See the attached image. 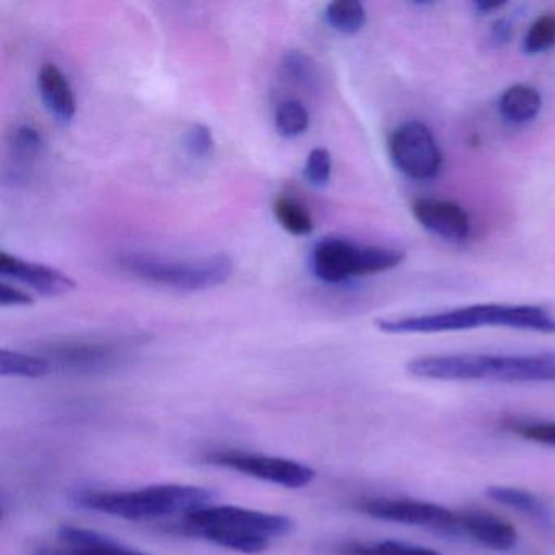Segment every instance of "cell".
Returning <instances> with one entry per match:
<instances>
[{
	"label": "cell",
	"instance_id": "obj_1",
	"mask_svg": "<svg viewBox=\"0 0 555 555\" xmlns=\"http://www.w3.org/2000/svg\"><path fill=\"white\" fill-rule=\"evenodd\" d=\"M181 532L242 554H261L274 539L294 531L288 516L232 505H209L184 516Z\"/></svg>",
	"mask_w": 555,
	"mask_h": 555
},
{
	"label": "cell",
	"instance_id": "obj_2",
	"mask_svg": "<svg viewBox=\"0 0 555 555\" xmlns=\"http://www.w3.org/2000/svg\"><path fill=\"white\" fill-rule=\"evenodd\" d=\"M376 327L386 334H437L476 330V327H512L555 334V317L532 305L482 304L421 317L382 318Z\"/></svg>",
	"mask_w": 555,
	"mask_h": 555
},
{
	"label": "cell",
	"instance_id": "obj_3",
	"mask_svg": "<svg viewBox=\"0 0 555 555\" xmlns=\"http://www.w3.org/2000/svg\"><path fill=\"white\" fill-rule=\"evenodd\" d=\"M408 372L418 378L443 379V382H476V379L502 383L555 382V353L427 356L409 362Z\"/></svg>",
	"mask_w": 555,
	"mask_h": 555
},
{
	"label": "cell",
	"instance_id": "obj_4",
	"mask_svg": "<svg viewBox=\"0 0 555 555\" xmlns=\"http://www.w3.org/2000/svg\"><path fill=\"white\" fill-rule=\"evenodd\" d=\"M216 499L212 490L203 487L160 483L139 490L119 492H82L74 496L80 508L105 513L116 518L158 519L168 516H188L197 509L206 508Z\"/></svg>",
	"mask_w": 555,
	"mask_h": 555
},
{
	"label": "cell",
	"instance_id": "obj_5",
	"mask_svg": "<svg viewBox=\"0 0 555 555\" xmlns=\"http://www.w3.org/2000/svg\"><path fill=\"white\" fill-rule=\"evenodd\" d=\"M122 271L151 284L165 285L183 292H199L217 287L232 275V259L214 255L194 261H170L147 255H126L119 259Z\"/></svg>",
	"mask_w": 555,
	"mask_h": 555
},
{
	"label": "cell",
	"instance_id": "obj_6",
	"mask_svg": "<svg viewBox=\"0 0 555 555\" xmlns=\"http://www.w3.org/2000/svg\"><path fill=\"white\" fill-rule=\"evenodd\" d=\"M401 249L362 246L343 238L318 243L311 253V269L326 284H344L353 278L389 271L404 261Z\"/></svg>",
	"mask_w": 555,
	"mask_h": 555
},
{
	"label": "cell",
	"instance_id": "obj_7",
	"mask_svg": "<svg viewBox=\"0 0 555 555\" xmlns=\"http://www.w3.org/2000/svg\"><path fill=\"white\" fill-rule=\"evenodd\" d=\"M388 147L396 168L414 180H434L443 168L440 145L424 122L409 121L396 128Z\"/></svg>",
	"mask_w": 555,
	"mask_h": 555
},
{
	"label": "cell",
	"instance_id": "obj_8",
	"mask_svg": "<svg viewBox=\"0 0 555 555\" xmlns=\"http://www.w3.org/2000/svg\"><path fill=\"white\" fill-rule=\"evenodd\" d=\"M357 512L382 519V521L401 522L434 529L447 535H460L457 513L437 505L411 499H388V496H369L356 503Z\"/></svg>",
	"mask_w": 555,
	"mask_h": 555
},
{
	"label": "cell",
	"instance_id": "obj_9",
	"mask_svg": "<svg viewBox=\"0 0 555 555\" xmlns=\"http://www.w3.org/2000/svg\"><path fill=\"white\" fill-rule=\"evenodd\" d=\"M207 461L214 466L236 470V473L285 487V489L307 487L308 483L313 482L314 476H317L310 466H305L298 461L238 450L214 451L207 456Z\"/></svg>",
	"mask_w": 555,
	"mask_h": 555
},
{
	"label": "cell",
	"instance_id": "obj_10",
	"mask_svg": "<svg viewBox=\"0 0 555 555\" xmlns=\"http://www.w3.org/2000/svg\"><path fill=\"white\" fill-rule=\"evenodd\" d=\"M411 210L414 219L425 230L440 238L461 243L469 236V216L456 203L435 197H418L412 203Z\"/></svg>",
	"mask_w": 555,
	"mask_h": 555
},
{
	"label": "cell",
	"instance_id": "obj_11",
	"mask_svg": "<svg viewBox=\"0 0 555 555\" xmlns=\"http://www.w3.org/2000/svg\"><path fill=\"white\" fill-rule=\"evenodd\" d=\"M31 555H149L92 529L63 526L54 545H41Z\"/></svg>",
	"mask_w": 555,
	"mask_h": 555
},
{
	"label": "cell",
	"instance_id": "obj_12",
	"mask_svg": "<svg viewBox=\"0 0 555 555\" xmlns=\"http://www.w3.org/2000/svg\"><path fill=\"white\" fill-rule=\"evenodd\" d=\"M0 274L17 279L44 297H60L77 287L76 281L50 266L25 261L9 253H0Z\"/></svg>",
	"mask_w": 555,
	"mask_h": 555
},
{
	"label": "cell",
	"instance_id": "obj_13",
	"mask_svg": "<svg viewBox=\"0 0 555 555\" xmlns=\"http://www.w3.org/2000/svg\"><path fill=\"white\" fill-rule=\"evenodd\" d=\"M456 513L460 535H467L477 544L493 551H509L515 547L518 532L505 519L480 509H463Z\"/></svg>",
	"mask_w": 555,
	"mask_h": 555
},
{
	"label": "cell",
	"instance_id": "obj_14",
	"mask_svg": "<svg viewBox=\"0 0 555 555\" xmlns=\"http://www.w3.org/2000/svg\"><path fill=\"white\" fill-rule=\"evenodd\" d=\"M54 362L73 372H99L116 362L118 352L108 344L66 343L51 350Z\"/></svg>",
	"mask_w": 555,
	"mask_h": 555
},
{
	"label": "cell",
	"instance_id": "obj_15",
	"mask_svg": "<svg viewBox=\"0 0 555 555\" xmlns=\"http://www.w3.org/2000/svg\"><path fill=\"white\" fill-rule=\"evenodd\" d=\"M38 87L50 112L61 122L73 121L76 115V96L63 70L54 64H44L38 74Z\"/></svg>",
	"mask_w": 555,
	"mask_h": 555
},
{
	"label": "cell",
	"instance_id": "obj_16",
	"mask_svg": "<svg viewBox=\"0 0 555 555\" xmlns=\"http://www.w3.org/2000/svg\"><path fill=\"white\" fill-rule=\"evenodd\" d=\"M542 108L541 93L531 86L509 87L500 96V115L512 125H526L539 115Z\"/></svg>",
	"mask_w": 555,
	"mask_h": 555
},
{
	"label": "cell",
	"instance_id": "obj_17",
	"mask_svg": "<svg viewBox=\"0 0 555 555\" xmlns=\"http://www.w3.org/2000/svg\"><path fill=\"white\" fill-rule=\"evenodd\" d=\"M486 495L493 502L502 503L508 508L516 509L522 515L538 521L542 526H551L552 515L547 506L532 495L528 490L516 489V487L493 486L487 489Z\"/></svg>",
	"mask_w": 555,
	"mask_h": 555
},
{
	"label": "cell",
	"instance_id": "obj_18",
	"mask_svg": "<svg viewBox=\"0 0 555 555\" xmlns=\"http://www.w3.org/2000/svg\"><path fill=\"white\" fill-rule=\"evenodd\" d=\"M53 370V363L44 357L30 356L17 350L0 352V375L22 378H43Z\"/></svg>",
	"mask_w": 555,
	"mask_h": 555
},
{
	"label": "cell",
	"instance_id": "obj_19",
	"mask_svg": "<svg viewBox=\"0 0 555 555\" xmlns=\"http://www.w3.org/2000/svg\"><path fill=\"white\" fill-rule=\"evenodd\" d=\"M326 21L334 30L353 35L366 24V12L359 0H334L326 8Z\"/></svg>",
	"mask_w": 555,
	"mask_h": 555
},
{
	"label": "cell",
	"instance_id": "obj_20",
	"mask_svg": "<svg viewBox=\"0 0 555 555\" xmlns=\"http://www.w3.org/2000/svg\"><path fill=\"white\" fill-rule=\"evenodd\" d=\"M337 555H443L434 548L398 541L347 542L336 548Z\"/></svg>",
	"mask_w": 555,
	"mask_h": 555
},
{
	"label": "cell",
	"instance_id": "obj_21",
	"mask_svg": "<svg viewBox=\"0 0 555 555\" xmlns=\"http://www.w3.org/2000/svg\"><path fill=\"white\" fill-rule=\"evenodd\" d=\"M274 216L292 235L304 236L313 232V217L304 204L292 197L282 196L275 199Z\"/></svg>",
	"mask_w": 555,
	"mask_h": 555
},
{
	"label": "cell",
	"instance_id": "obj_22",
	"mask_svg": "<svg viewBox=\"0 0 555 555\" xmlns=\"http://www.w3.org/2000/svg\"><path fill=\"white\" fill-rule=\"evenodd\" d=\"M310 126L307 108L297 100H287L275 112V128L282 138L294 139L304 134Z\"/></svg>",
	"mask_w": 555,
	"mask_h": 555
},
{
	"label": "cell",
	"instance_id": "obj_23",
	"mask_svg": "<svg viewBox=\"0 0 555 555\" xmlns=\"http://www.w3.org/2000/svg\"><path fill=\"white\" fill-rule=\"evenodd\" d=\"M555 47V14L541 15L534 24L529 27L522 50L528 54H541Z\"/></svg>",
	"mask_w": 555,
	"mask_h": 555
},
{
	"label": "cell",
	"instance_id": "obj_24",
	"mask_svg": "<svg viewBox=\"0 0 555 555\" xmlns=\"http://www.w3.org/2000/svg\"><path fill=\"white\" fill-rule=\"evenodd\" d=\"M282 69H284L288 80L298 83V86H311L314 77H317L313 61L301 51H288L284 56Z\"/></svg>",
	"mask_w": 555,
	"mask_h": 555
},
{
	"label": "cell",
	"instance_id": "obj_25",
	"mask_svg": "<svg viewBox=\"0 0 555 555\" xmlns=\"http://www.w3.org/2000/svg\"><path fill=\"white\" fill-rule=\"evenodd\" d=\"M331 171H333V160L330 152L323 147L313 149L305 164V178L308 183L313 186H326L331 180Z\"/></svg>",
	"mask_w": 555,
	"mask_h": 555
},
{
	"label": "cell",
	"instance_id": "obj_26",
	"mask_svg": "<svg viewBox=\"0 0 555 555\" xmlns=\"http://www.w3.org/2000/svg\"><path fill=\"white\" fill-rule=\"evenodd\" d=\"M508 427L513 434L519 435L525 440L555 447V422H513Z\"/></svg>",
	"mask_w": 555,
	"mask_h": 555
},
{
	"label": "cell",
	"instance_id": "obj_27",
	"mask_svg": "<svg viewBox=\"0 0 555 555\" xmlns=\"http://www.w3.org/2000/svg\"><path fill=\"white\" fill-rule=\"evenodd\" d=\"M184 147H186L191 157L207 158L214 154L216 141H214L212 132L207 126L194 125L184 138Z\"/></svg>",
	"mask_w": 555,
	"mask_h": 555
},
{
	"label": "cell",
	"instance_id": "obj_28",
	"mask_svg": "<svg viewBox=\"0 0 555 555\" xmlns=\"http://www.w3.org/2000/svg\"><path fill=\"white\" fill-rule=\"evenodd\" d=\"M41 145H43V139H41L38 129L31 128V126H22L17 134H15V149H17L24 157L38 154Z\"/></svg>",
	"mask_w": 555,
	"mask_h": 555
},
{
	"label": "cell",
	"instance_id": "obj_29",
	"mask_svg": "<svg viewBox=\"0 0 555 555\" xmlns=\"http://www.w3.org/2000/svg\"><path fill=\"white\" fill-rule=\"evenodd\" d=\"M34 304V297L8 282H0V305L2 307H25Z\"/></svg>",
	"mask_w": 555,
	"mask_h": 555
},
{
	"label": "cell",
	"instance_id": "obj_30",
	"mask_svg": "<svg viewBox=\"0 0 555 555\" xmlns=\"http://www.w3.org/2000/svg\"><path fill=\"white\" fill-rule=\"evenodd\" d=\"M493 35H495V40L506 41L512 35V27L505 21L496 22L495 27H493Z\"/></svg>",
	"mask_w": 555,
	"mask_h": 555
},
{
	"label": "cell",
	"instance_id": "obj_31",
	"mask_svg": "<svg viewBox=\"0 0 555 555\" xmlns=\"http://www.w3.org/2000/svg\"><path fill=\"white\" fill-rule=\"evenodd\" d=\"M503 5H505L503 2H495V4H490V2H476L474 8L482 12V14H487V12L496 11V9L503 8Z\"/></svg>",
	"mask_w": 555,
	"mask_h": 555
}]
</instances>
